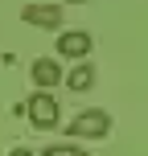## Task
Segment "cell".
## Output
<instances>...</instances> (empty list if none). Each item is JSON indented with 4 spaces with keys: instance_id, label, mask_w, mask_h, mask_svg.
<instances>
[{
    "instance_id": "277c9868",
    "label": "cell",
    "mask_w": 148,
    "mask_h": 156,
    "mask_svg": "<svg viewBox=\"0 0 148 156\" xmlns=\"http://www.w3.org/2000/svg\"><path fill=\"white\" fill-rule=\"evenodd\" d=\"M58 54L70 58V62H86V54H91V33H82V29L62 33V37H58Z\"/></svg>"
},
{
    "instance_id": "ba28073f",
    "label": "cell",
    "mask_w": 148,
    "mask_h": 156,
    "mask_svg": "<svg viewBox=\"0 0 148 156\" xmlns=\"http://www.w3.org/2000/svg\"><path fill=\"white\" fill-rule=\"evenodd\" d=\"M8 156H37V152H29V148H13Z\"/></svg>"
},
{
    "instance_id": "52a82bcc",
    "label": "cell",
    "mask_w": 148,
    "mask_h": 156,
    "mask_svg": "<svg viewBox=\"0 0 148 156\" xmlns=\"http://www.w3.org/2000/svg\"><path fill=\"white\" fill-rule=\"evenodd\" d=\"M41 156H91V152H82L74 140H66V144H49V148H41Z\"/></svg>"
},
{
    "instance_id": "5b68a950",
    "label": "cell",
    "mask_w": 148,
    "mask_h": 156,
    "mask_svg": "<svg viewBox=\"0 0 148 156\" xmlns=\"http://www.w3.org/2000/svg\"><path fill=\"white\" fill-rule=\"evenodd\" d=\"M29 74H33V82H37V90H45V86H58V82H62V70H58L54 58H37V62L29 66Z\"/></svg>"
},
{
    "instance_id": "7a4b0ae2",
    "label": "cell",
    "mask_w": 148,
    "mask_h": 156,
    "mask_svg": "<svg viewBox=\"0 0 148 156\" xmlns=\"http://www.w3.org/2000/svg\"><path fill=\"white\" fill-rule=\"evenodd\" d=\"M25 115H29V123L37 127V132H49V127H58V103L49 90H33L29 103H25Z\"/></svg>"
},
{
    "instance_id": "6da1fadb",
    "label": "cell",
    "mask_w": 148,
    "mask_h": 156,
    "mask_svg": "<svg viewBox=\"0 0 148 156\" xmlns=\"http://www.w3.org/2000/svg\"><path fill=\"white\" fill-rule=\"evenodd\" d=\"M66 136L70 140H107L111 136V115L99 111V107H86L66 123Z\"/></svg>"
},
{
    "instance_id": "3957f363",
    "label": "cell",
    "mask_w": 148,
    "mask_h": 156,
    "mask_svg": "<svg viewBox=\"0 0 148 156\" xmlns=\"http://www.w3.org/2000/svg\"><path fill=\"white\" fill-rule=\"evenodd\" d=\"M21 21L33 25V29H58V25H62V8L58 4H25Z\"/></svg>"
},
{
    "instance_id": "8992f818",
    "label": "cell",
    "mask_w": 148,
    "mask_h": 156,
    "mask_svg": "<svg viewBox=\"0 0 148 156\" xmlns=\"http://www.w3.org/2000/svg\"><path fill=\"white\" fill-rule=\"evenodd\" d=\"M66 86H70V90H91L95 86V70L86 62H74V70L66 74Z\"/></svg>"
},
{
    "instance_id": "9c48e42d",
    "label": "cell",
    "mask_w": 148,
    "mask_h": 156,
    "mask_svg": "<svg viewBox=\"0 0 148 156\" xmlns=\"http://www.w3.org/2000/svg\"><path fill=\"white\" fill-rule=\"evenodd\" d=\"M66 4H86V0H66Z\"/></svg>"
}]
</instances>
